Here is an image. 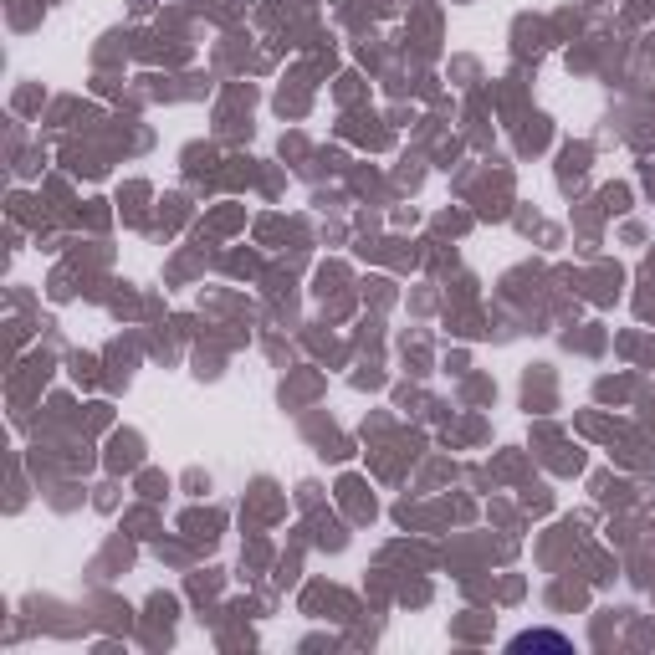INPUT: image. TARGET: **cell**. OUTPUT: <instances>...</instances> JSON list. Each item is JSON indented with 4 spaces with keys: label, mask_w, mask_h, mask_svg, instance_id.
<instances>
[{
    "label": "cell",
    "mask_w": 655,
    "mask_h": 655,
    "mask_svg": "<svg viewBox=\"0 0 655 655\" xmlns=\"http://www.w3.org/2000/svg\"><path fill=\"white\" fill-rule=\"evenodd\" d=\"M528 645H558V650H569V635H558V630H528V635L512 640V650H528Z\"/></svg>",
    "instance_id": "obj_1"
}]
</instances>
